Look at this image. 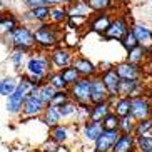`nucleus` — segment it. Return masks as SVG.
<instances>
[{
	"instance_id": "nucleus-1",
	"label": "nucleus",
	"mask_w": 152,
	"mask_h": 152,
	"mask_svg": "<svg viewBox=\"0 0 152 152\" xmlns=\"http://www.w3.org/2000/svg\"><path fill=\"white\" fill-rule=\"evenodd\" d=\"M50 72H52V67L49 62V54L37 50V52L28 55V58L25 60L22 77H25L34 85H40L42 82L47 80V75Z\"/></svg>"
},
{
	"instance_id": "nucleus-2",
	"label": "nucleus",
	"mask_w": 152,
	"mask_h": 152,
	"mask_svg": "<svg viewBox=\"0 0 152 152\" xmlns=\"http://www.w3.org/2000/svg\"><path fill=\"white\" fill-rule=\"evenodd\" d=\"M32 35H34V47H37L42 52H45V50H52L57 45H60V35H62V32L54 23L44 22L37 28L32 30Z\"/></svg>"
},
{
	"instance_id": "nucleus-3",
	"label": "nucleus",
	"mask_w": 152,
	"mask_h": 152,
	"mask_svg": "<svg viewBox=\"0 0 152 152\" xmlns=\"http://www.w3.org/2000/svg\"><path fill=\"white\" fill-rule=\"evenodd\" d=\"M7 44L14 50H22L25 54L32 52L34 49V35H32V28L28 25H17L14 30L5 35Z\"/></svg>"
},
{
	"instance_id": "nucleus-4",
	"label": "nucleus",
	"mask_w": 152,
	"mask_h": 152,
	"mask_svg": "<svg viewBox=\"0 0 152 152\" xmlns=\"http://www.w3.org/2000/svg\"><path fill=\"white\" fill-rule=\"evenodd\" d=\"M32 87H34V84H30L25 77H22V79L18 80L17 89L7 97L5 107H7V112H9V114H12V115L20 114V110H22V104H23V100L27 99V95L30 94Z\"/></svg>"
},
{
	"instance_id": "nucleus-5",
	"label": "nucleus",
	"mask_w": 152,
	"mask_h": 152,
	"mask_svg": "<svg viewBox=\"0 0 152 152\" xmlns=\"http://www.w3.org/2000/svg\"><path fill=\"white\" fill-rule=\"evenodd\" d=\"M37 92H39V85H34L32 90H30V94H28L27 99L23 100L22 110H20V115H22L23 119H37V117L42 115V112H44V109H45V104L39 99Z\"/></svg>"
},
{
	"instance_id": "nucleus-6",
	"label": "nucleus",
	"mask_w": 152,
	"mask_h": 152,
	"mask_svg": "<svg viewBox=\"0 0 152 152\" xmlns=\"http://www.w3.org/2000/svg\"><path fill=\"white\" fill-rule=\"evenodd\" d=\"M69 97L77 105H89L90 104V79H79L72 85H69Z\"/></svg>"
},
{
	"instance_id": "nucleus-7",
	"label": "nucleus",
	"mask_w": 152,
	"mask_h": 152,
	"mask_svg": "<svg viewBox=\"0 0 152 152\" xmlns=\"http://www.w3.org/2000/svg\"><path fill=\"white\" fill-rule=\"evenodd\" d=\"M72 60H74V54L65 45H57L55 49L50 50V54H49V62L54 72H58L62 69L69 67L72 64Z\"/></svg>"
},
{
	"instance_id": "nucleus-8",
	"label": "nucleus",
	"mask_w": 152,
	"mask_h": 152,
	"mask_svg": "<svg viewBox=\"0 0 152 152\" xmlns=\"http://www.w3.org/2000/svg\"><path fill=\"white\" fill-rule=\"evenodd\" d=\"M151 100L147 99V95H135L130 99V112L129 115L137 121H144L151 117Z\"/></svg>"
},
{
	"instance_id": "nucleus-9",
	"label": "nucleus",
	"mask_w": 152,
	"mask_h": 152,
	"mask_svg": "<svg viewBox=\"0 0 152 152\" xmlns=\"http://www.w3.org/2000/svg\"><path fill=\"white\" fill-rule=\"evenodd\" d=\"M129 20L125 17H115L112 18L110 23H109L107 30L102 34V39L104 40H119L129 32Z\"/></svg>"
},
{
	"instance_id": "nucleus-10",
	"label": "nucleus",
	"mask_w": 152,
	"mask_h": 152,
	"mask_svg": "<svg viewBox=\"0 0 152 152\" xmlns=\"http://www.w3.org/2000/svg\"><path fill=\"white\" fill-rule=\"evenodd\" d=\"M99 77H100V80H102L104 87H105V90H107V94H109L107 102L112 105L114 100L119 97L117 90H119V82H121V79H119V75L115 74L114 69H110V70H107V72H102Z\"/></svg>"
},
{
	"instance_id": "nucleus-11",
	"label": "nucleus",
	"mask_w": 152,
	"mask_h": 152,
	"mask_svg": "<svg viewBox=\"0 0 152 152\" xmlns=\"http://www.w3.org/2000/svg\"><path fill=\"white\" fill-rule=\"evenodd\" d=\"M110 20L112 18H110V15H109L107 10H104V12H95V14L89 15L87 25H89L90 32H95V34H100V35H102L104 32L107 30Z\"/></svg>"
},
{
	"instance_id": "nucleus-12",
	"label": "nucleus",
	"mask_w": 152,
	"mask_h": 152,
	"mask_svg": "<svg viewBox=\"0 0 152 152\" xmlns=\"http://www.w3.org/2000/svg\"><path fill=\"white\" fill-rule=\"evenodd\" d=\"M70 65L77 70L80 79H92L97 75V65L85 57H74Z\"/></svg>"
},
{
	"instance_id": "nucleus-13",
	"label": "nucleus",
	"mask_w": 152,
	"mask_h": 152,
	"mask_svg": "<svg viewBox=\"0 0 152 152\" xmlns=\"http://www.w3.org/2000/svg\"><path fill=\"white\" fill-rule=\"evenodd\" d=\"M119 135H121L119 130H102V134L99 135L97 140L94 142L95 144L94 152H110L115 140L119 139Z\"/></svg>"
},
{
	"instance_id": "nucleus-14",
	"label": "nucleus",
	"mask_w": 152,
	"mask_h": 152,
	"mask_svg": "<svg viewBox=\"0 0 152 152\" xmlns=\"http://www.w3.org/2000/svg\"><path fill=\"white\" fill-rule=\"evenodd\" d=\"M130 32L134 34L135 40H137L139 45L142 47H147V45H152V28L149 27L147 23L144 22H135L130 25Z\"/></svg>"
},
{
	"instance_id": "nucleus-15",
	"label": "nucleus",
	"mask_w": 152,
	"mask_h": 152,
	"mask_svg": "<svg viewBox=\"0 0 152 152\" xmlns=\"http://www.w3.org/2000/svg\"><path fill=\"white\" fill-rule=\"evenodd\" d=\"M115 74L119 75V79H125V80H135V79H140L144 74V70L140 69V65H134V64L129 62H122L117 64L114 67Z\"/></svg>"
},
{
	"instance_id": "nucleus-16",
	"label": "nucleus",
	"mask_w": 152,
	"mask_h": 152,
	"mask_svg": "<svg viewBox=\"0 0 152 152\" xmlns=\"http://www.w3.org/2000/svg\"><path fill=\"white\" fill-rule=\"evenodd\" d=\"M119 97H135V95L142 94V80L140 79H135V80H125L121 79L119 82V90H117Z\"/></svg>"
},
{
	"instance_id": "nucleus-17",
	"label": "nucleus",
	"mask_w": 152,
	"mask_h": 152,
	"mask_svg": "<svg viewBox=\"0 0 152 152\" xmlns=\"http://www.w3.org/2000/svg\"><path fill=\"white\" fill-rule=\"evenodd\" d=\"M109 99V94L105 87H104L100 77L95 75L90 79V105L92 104H100V102H105Z\"/></svg>"
},
{
	"instance_id": "nucleus-18",
	"label": "nucleus",
	"mask_w": 152,
	"mask_h": 152,
	"mask_svg": "<svg viewBox=\"0 0 152 152\" xmlns=\"http://www.w3.org/2000/svg\"><path fill=\"white\" fill-rule=\"evenodd\" d=\"M49 5H40V7H34V9H28L25 14L22 15L23 22H30V23H44L49 20Z\"/></svg>"
},
{
	"instance_id": "nucleus-19",
	"label": "nucleus",
	"mask_w": 152,
	"mask_h": 152,
	"mask_svg": "<svg viewBox=\"0 0 152 152\" xmlns=\"http://www.w3.org/2000/svg\"><path fill=\"white\" fill-rule=\"evenodd\" d=\"M110 152H135V137L134 134H121L115 140Z\"/></svg>"
},
{
	"instance_id": "nucleus-20",
	"label": "nucleus",
	"mask_w": 152,
	"mask_h": 152,
	"mask_svg": "<svg viewBox=\"0 0 152 152\" xmlns=\"http://www.w3.org/2000/svg\"><path fill=\"white\" fill-rule=\"evenodd\" d=\"M100 134H102L100 122H94V121L84 122V125H82V137H84L85 142H95Z\"/></svg>"
},
{
	"instance_id": "nucleus-21",
	"label": "nucleus",
	"mask_w": 152,
	"mask_h": 152,
	"mask_svg": "<svg viewBox=\"0 0 152 152\" xmlns=\"http://www.w3.org/2000/svg\"><path fill=\"white\" fill-rule=\"evenodd\" d=\"M69 137H70V129H69L67 125L58 124V125H55V127H50L49 129V139L54 144L64 145V144L69 140Z\"/></svg>"
},
{
	"instance_id": "nucleus-22",
	"label": "nucleus",
	"mask_w": 152,
	"mask_h": 152,
	"mask_svg": "<svg viewBox=\"0 0 152 152\" xmlns=\"http://www.w3.org/2000/svg\"><path fill=\"white\" fill-rule=\"evenodd\" d=\"M40 119H42V122H44L45 125H49V129H50V127L58 125V124H60V121H62V117H60V114H58V109L54 107V105H50V104L45 105Z\"/></svg>"
},
{
	"instance_id": "nucleus-23",
	"label": "nucleus",
	"mask_w": 152,
	"mask_h": 152,
	"mask_svg": "<svg viewBox=\"0 0 152 152\" xmlns=\"http://www.w3.org/2000/svg\"><path fill=\"white\" fill-rule=\"evenodd\" d=\"M109 112H110V104H109L107 100H105V102H100V104H92V105H90L89 121L100 122Z\"/></svg>"
},
{
	"instance_id": "nucleus-24",
	"label": "nucleus",
	"mask_w": 152,
	"mask_h": 152,
	"mask_svg": "<svg viewBox=\"0 0 152 152\" xmlns=\"http://www.w3.org/2000/svg\"><path fill=\"white\" fill-rule=\"evenodd\" d=\"M67 15H82V17H89L90 9L85 0H72L69 5H65Z\"/></svg>"
},
{
	"instance_id": "nucleus-25",
	"label": "nucleus",
	"mask_w": 152,
	"mask_h": 152,
	"mask_svg": "<svg viewBox=\"0 0 152 152\" xmlns=\"http://www.w3.org/2000/svg\"><path fill=\"white\" fill-rule=\"evenodd\" d=\"M110 109L119 119L129 115V112H130V99L129 97H117L115 100H114V104L110 105Z\"/></svg>"
},
{
	"instance_id": "nucleus-26",
	"label": "nucleus",
	"mask_w": 152,
	"mask_h": 152,
	"mask_svg": "<svg viewBox=\"0 0 152 152\" xmlns=\"http://www.w3.org/2000/svg\"><path fill=\"white\" fill-rule=\"evenodd\" d=\"M18 25V18L14 14H2L0 15V35H7Z\"/></svg>"
},
{
	"instance_id": "nucleus-27",
	"label": "nucleus",
	"mask_w": 152,
	"mask_h": 152,
	"mask_svg": "<svg viewBox=\"0 0 152 152\" xmlns=\"http://www.w3.org/2000/svg\"><path fill=\"white\" fill-rule=\"evenodd\" d=\"M49 20L54 25H60L67 20V9L64 5H52L49 10Z\"/></svg>"
},
{
	"instance_id": "nucleus-28",
	"label": "nucleus",
	"mask_w": 152,
	"mask_h": 152,
	"mask_svg": "<svg viewBox=\"0 0 152 152\" xmlns=\"http://www.w3.org/2000/svg\"><path fill=\"white\" fill-rule=\"evenodd\" d=\"M145 50H144L142 45H137V47H134L132 50H129L127 52V60L125 62L129 64H134V65H142V62L145 60Z\"/></svg>"
},
{
	"instance_id": "nucleus-29",
	"label": "nucleus",
	"mask_w": 152,
	"mask_h": 152,
	"mask_svg": "<svg viewBox=\"0 0 152 152\" xmlns=\"http://www.w3.org/2000/svg\"><path fill=\"white\" fill-rule=\"evenodd\" d=\"M18 80L15 77H4L0 79V95L2 97H9L15 89H17Z\"/></svg>"
},
{
	"instance_id": "nucleus-30",
	"label": "nucleus",
	"mask_w": 152,
	"mask_h": 152,
	"mask_svg": "<svg viewBox=\"0 0 152 152\" xmlns=\"http://www.w3.org/2000/svg\"><path fill=\"white\" fill-rule=\"evenodd\" d=\"M139 135H151L152 137V119H144V121H137L134 127V137Z\"/></svg>"
},
{
	"instance_id": "nucleus-31",
	"label": "nucleus",
	"mask_w": 152,
	"mask_h": 152,
	"mask_svg": "<svg viewBox=\"0 0 152 152\" xmlns=\"http://www.w3.org/2000/svg\"><path fill=\"white\" fill-rule=\"evenodd\" d=\"M45 82H47L54 90H67L69 89V85L64 82V79L60 77V74H58V72H54V70L47 75V80Z\"/></svg>"
},
{
	"instance_id": "nucleus-32",
	"label": "nucleus",
	"mask_w": 152,
	"mask_h": 152,
	"mask_svg": "<svg viewBox=\"0 0 152 152\" xmlns=\"http://www.w3.org/2000/svg\"><path fill=\"white\" fill-rule=\"evenodd\" d=\"M55 92H57V90H54L49 84H47V82H42V84L39 85V92H37V95H39V99H40L42 102L47 105V104L52 100V97H54Z\"/></svg>"
},
{
	"instance_id": "nucleus-33",
	"label": "nucleus",
	"mask_w": 152,
	"mask_h": 152,
	"mask_svg": "<svg viewBox=\"0 0 152 152\" xmlns=\"http://www.w3.org/2000/svg\"><path fill=\"white\" fill-rule=\"evenodd\" d=\"M134 127H135V121L130 115H125L119 119V127L117 130L121 134H134Z\"/></svg>"
},
{
	"instance_id": "nucleus-34",
	"label": "nucleus",
	"mask_w": 152,
	"mask_h": 152,
	"mask_svg": "<svg viewBox=\"0 0 152 152\" xmlns=\"http://www.w3.org/2000/svg\"><path fill=\"white\" fill-rule=\"evenodd\" d=\"M77 105L75 102H72V100H67L65 104H62V105H58V114H60V117L62 119H70V117L75 115V112H77Z\"/></svg>"
},
{
	"instance_id": "nucleus-35",
	"label": "nucleus",
	"mask_w": 152,
	"mask_h": 152,
	"mask_svg": "<svg viewBox=\"0 0 152 152\" xmlns=\"http://www.w3.org/2000/svg\"><path fill=\"white\" fill-rule=\"evenodd\" d=\"M100 125H102V130H117V127H119V117L110 110L100 121Z\"/></svg>"
},
{
	"instance_id": "nucleus-36",
	"label": "nucleus",
	"mask_w": 152,
	"mask_h": 152,
	"mask_svg": "<svg viewBox=\"0 0 152 152\" xmlns=\"http://www.w3.org/2000/svg\"><path fill=\"white\" fill-rule=\"evenodd\" d=\"M58 74H60V77L64 79V82L67 85H72L74 82H77L80 77H79V74H77V70L72 65H69V67L62 69V70H58Z\"/></svg>"
},
{
	"instance_id": "nucleus-37",
	"label": "nucleus",
	"mask_w": 152,
	"mask_h": 152,
	"mask_svg": "<svg viewBox=\"0 0 152 152\" xmlns=\"http://www.w3.org/2000/svg\"><path fill=\"white\" fill-rule=\"evenodd\" d=\"M135 149L139 152H151L152 151V137L151 135H139V137H135Z\"/></svg>"
},
{
	"instance_id": "nucleus-38",
	"label": "nucleus",
	"mask_w": 152,
	"mask_h": 152,
	"mask_svg": "<svg viewBox=\"0 0 152 152\" xmlns=\"http://www.w3.org/2000/svg\"><path fill=\"white\" fill-rule=\"evenodd\" d=\"M85 2L89 5L90 12H104L110 7L114 0H85Z\"/></svg>"
},
{
	"instance_id": "nucleus-39",
	"label": "nucleus",
	"mask_w": 152,
	"mask_h": 152,
	"mask_svg": "<svg viewBox=\"0 0 152 152\" xmlns=\"http://www.w3.org/2000/svg\"><path fill=\"white\" fill-rule=\"evenodd\" d=\"M10 62L14 64V67L17 70H22V67L25 65V52H22V50H12Z\"/></svg>"
},
{
	"instance_id": "nucleus-40",
	"label": "nucleus",
	"mask_w": 152,
	"mask_h": 152,
	"mask_svg": "<svg viewBox=\"0 0 152 152\" xmlns=\"http://www.w3.org/2000/svg\"><path fill=\"white\" fill-rule=\"evenodd\" d=\"M67 100H70L67 90H57V92L54 94V97H52V100H50L49 104H50V105H54V107H58V105L65 104Z\"/></svg>"
},
{
	"instance_id": "nucleus-41",
	"label": "nucleus",
	"mask_w": 152,
	"mask_h": 152,
	"mask_svg": "<svg viewBox=\"0 0 152 152\" xmlns=\"http://www.w3.org/2000/svg\"><path fill=\"white\" fill-rule=\"evenodd\" d=\"M121 44H122V47H124L127 52H129V50H132L134 47H137V45H139L137 40H135V37H134V34L130 32V28H129V32H127V34H125V35L121 39Z\"/></svg>"
},
{
	"instance_id": "nucleus-42",
	"label": "nucleus",
	"mask_w": 152,
	"mask_h": 152,
	"mask_svg": "<svg viewBox=\"0 0 152 152\" xmlns=\"http://www.w3.org/2000/svg\"><path fill=\"white\" fill-rule=\"evenodd\" d=\"M23 5L27 9H34V7H40V5H45V0H22Z\"/></svg>"
},
{
	"instance_id": "nucleus-43",
	"label": "nucleus",
	"mask_w": 152,
	"mask_h": 152,
	"mask_svg": "<svg viewBox=\"0 0 152 152\" xmlns=\"http://www.w3.org/2000/svg\"><path fill=\"white\" fill-rule=\"evenodd\" d=\"M72 0H45V5H49V7H52V5H69Z\"/></svg>"
},
{
	"instance_id": "nucleus-44",
	"label": "nucleus",
	"mask_w": 152,
	"mask_h": 152,
	"mask_svg": "<svg viewBox=\"0 0 152 152\" xmlns=\"http://www.w3.org/2000/svg\"><path fill=\"white\" fill-rule=\"evenodd\" d=\"M110 69H114L110 65V64H107V62H104V64H100L97 67V74H102V72H107V70H110Z\"/></svg>"
},
{
	"instance_id": "nucleus-45",
	"label": "nucleus",
	"mask_w": 152,
	"mask_h": 152,
	"mask_svg": "<svg viewBox=\"0 0 152 152\" xmlns=\"http://www.w3.org/2000/svg\"><path fill=\"white\" fill-rule=\"evenodd\" d=\"M145 95H147V99L152 102V89H149V90H147V94H145Z\"/></svg>"
},
{
	"instance_id": "nucleus-46",
	"label": "nucleus",
	"mask_w": 152,
	"mask_h": 152,
	"mask_svg": "<svg viewBox=\"0 0 152 152\" xmlns=\"http://www.w3.org/2000/svg\"><path fill=\"white\" fill-rule=\"evenodd\" d=\"M37 152H55V151H49V149H42V151H37Z\"/></svg>"
},
{
	"instance_id": "nucleus-47",
	"label": "nucleus",
	"mask_w": 152,
	"mask_h": 152,
	"mask_svg": "<svg viewBox=\"0 0 152 152\" xmlns=\"http://www.w3.org/2000/svg\"><path fill=\"white\" fill-rule=\"evenodd\" d=\"M151 119H152V104H151Z\"/></svg>"
},
{
	"instance_id": "nucleus-48",
	"label": "nucleus",
	"mask_w": 152,
	"mask_h": 152,
	"mask_svg": "<svg viewBox=\"0 0 152 152\" xmlns=\"http://www.w3.org/2000/svg\"><path fill=\"white\" fill-rule=\"evenodd\" d=\"M149 2H151V9H152V0H149Z\"/></svg>"
},
{
	"instance_id": "nucleus-49",
	"label": "nucleus",
	"mask_w": 152,
	"mask_h": 152,
	"mask_svg": "<svg viewBox=\"0 0 152 152\" xmlns=\"http://www.w3.org/2000/svg\"><path fill=\"white\" fill-rule=\"evenodd\" d=\"M0 15H2V14H0Z\"/></svg>"
}]
</instances>
